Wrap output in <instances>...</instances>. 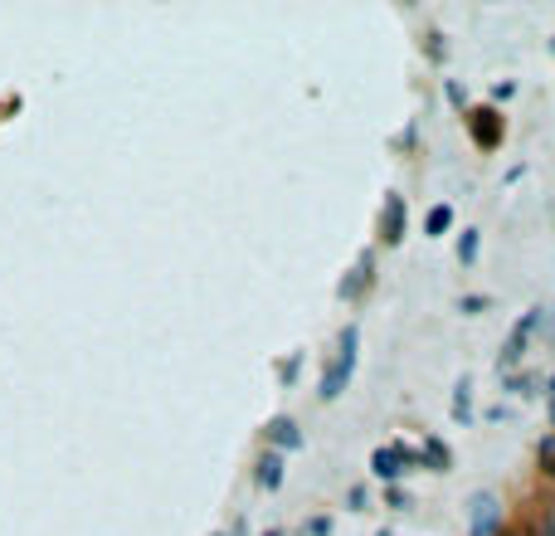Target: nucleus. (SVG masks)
<instances>
[{
	"mask_svg": "<svg viewBox=\"0 0 555 536\" xmlns=\"http://www.w3.org/2000/svg\"><path fill=\"white\" fill-rule=\"evenodd\" d=\"M356 346H361V332L346 327L332 351V361H327V371H322V400H336V395L351 385V376H356Z\"/></svg>",
	"mask_w": 555,
	"mask_h": 536,
	"instance_id": "nucleus-1",
	"label": "nucleus"
},
{
	"mask_svg": "<svg viewBox=\"0 0 555 536\" xmlns=\"http://www.w3.org/2000/svg\"><path fill=\"white\" fill-rule=\"evenodd\" d=\"M414 463H419V459L409 454L405 444H390V449H375V454H370V473H375L380 483H395V478H400V473H409Z\"/></svg>",
	"mask_w": 555,
	"mask_h": 536,
	"instance_id": "nucleus-2",
	"label": "nucleus"
},
{
	"mask_svg": "<svg viewBox=\"0 0 555 536\" xmlns=\"http://www.w3.org/2000/svg\"><path fill=\"white\" fill-rule=\"evenodd\" d=\"M541 317H546V312L536 307V312H526V317H521L517 327H512V337H507V346H502V371H512V366H517L521 356H526V342H531V332L541 327Z\"/></svg>",
	"mask_w": 555,
	"mask_h": 536,
	"instance_id": "nucleus-3",
	"label": "nucleus"
},
{
	"mask_svg": "<svg viewBox=\"0 0 555 536\" xmlns=\"http://www.w3.org/2000/svg\"><path fill=\"white\" fill-rule=\"evenodd\" d=\"M502 132H507V127H502V113H497V108H482V113L473 117V137H478V147H487V152L502 147Z\"/></svg>",
	"mask_w": 555,
	"mask_h": 536,
	"instance_id": "nucleus-4",
	"label": "nucleus"
},
{
	"mask_svg": "<svg viewBox=\"0 0 555 536\" xmlns=\"http://www.w3.org/2000/svg\"><path fill=\"white\" fill-rule=\"evenodd\" d=\"M380 234H385V244H400V239H405V195H385Z\"/></svg>",
	"mask_w": 555,
	"mask_h": 536,
	"instance_id": "nucleus-5",
	"label": "nucleus"
},
{
	"mask_svg": "<svg viewBox=\"0 0 555 536\" xmlns=\"http://www.w3.org/2000/svg\"><path fill=\"white\" fill-rule=\"evenodd\" d=\"M473 536H497V502L473 498Z\"/></svg>",
	"mask_w": 555,
	"mask_h": 536,
	"instance_id": "nucleus-6",
	"label": "nucleus"
},
{
	"mask_svg": "<svg viewBox=\"0 0 555 536\" xmlns=\"http://www.w3.org/2000/svg\"><path fill=\"white\" fill-rule=\"evenodd\" d=\"M268 439H273V454H283V449H297L302 444V429L293 420H273L268 424Z\"/></svg>",
	"mask_w": 555,
	"mask_h": 536,
	"instance_id": "nucleus-7",
	"label": "nucleus"
},
{
	"mask_svg": "<svg viewBox=\"0 0 555 536\" xmlns=\"http://www.w3.org/2000/svg\"><path fill=\"white\" fill-rule=\"evenodd\" d=\"M254 478H259L263 493L283 488V454H263V459H259V473H254Z\"/></svg>",
	"mask_w": 555,
	"mask_h": 536,
	"instance_id": "nucleus-8",
	"label": "nucleus"
},
{
	"mask_svg": "<svg viewBox=\"0 0 555 536\" xmlns=\"http://www.w3.org/2000/svg\"><path fill=\"white\" fill-rule=\"evenodd\" d=\"M448 225H453V205H434L429 220H424V234H429V239H444Z\"/></svg>",
	"mask_w": 555,
	"mask_h": 536,
	"instance_id": "nucleus-9",
	"label": "nucleus"
},
{
	"mask_svg": "<svg viewBox=\"0 0 555 536\" xmlns=\"http://www.w3.org/2000/svg\"><path fill=\"white\" fill-rule=\"evenodd\" d=\"M478 239H482V230H463V234H458V264H463V268L478 264Z\"/></svg>",
	"mask_w": 555,
	"mask_h": 536,
	"instance_id": "nucleus-10",
	"label": "nucleus"
},
{
	"mask_svg": "<svg viewBox=\"0 0 555 536\" xmlns=\"http://www.w3.org/2000/svg\"><path fill=\"white\" fill-rule=\"evenodd\" d=\"M424 463H429V468H448V449L439 439H424Z\"/></svg>",
	"mask_w": 555,
	"mask_h": 536,
	"instance_id": "nucleus-11",
	"label": "nucleus"
},
{
	"mask_svg": "<svg viewBox=\"0 0 555 536\" xmlns=\"http://www.w3.org/2000/svg\"><path fill=\"white\" fill-rule=\"evenodd\" d=\"M468 390H473V385L458 381V395H453V415H458V420H468Z\"/></svg>",
	"mask_w": 555,
	"mask_h": 536,
	"instance_id": "nucleus-12",
	"label": "nucleus"
},
{
	"mask_svg": "<svg viewBox=\"0 0 555 536\" xmlns=\"http://www.w3.org/2000/svg\"><path fill=\"white\" fill-rule=\"evenodd\" d=\"M536 536H555V507H551V512H541V527H536Z\"/></svg>",
	"mask_w": 555,
	"mask_h": 536,
	"instance_id": "nucleus-13",
	"label": "nucleus"
},
{
	"mask_svg": "<svg viewBox=\"0 0 555 536\" xmlns=\"http://www.w3.org/2000/svg\"><path fill=\"white\" fill-rule=\"evenodd\" d=\"M546 410H551V424H555V381H551V405H546Z\"/></svg>",
	"mask_w": 555,
	"mask_h": 536,
	"instance_id": "nucleus-14",
	"label": "nucleus"
},
{
	"mask_svg": "<svg viewBox=\"0 0 555 536\" xmlns=\"http://www.w3.org/2000/svg\"><path fill=\"white\" fill-rule=\"evenodd\" d=\"M268 536H283V532H268Z\"/></svg>",
	"mask_w": 555,
	"mask_h": 536,
	"instance_id": "nucleus-15",
	"label": "nucleus"
}]
</instances>
